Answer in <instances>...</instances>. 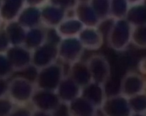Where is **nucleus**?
Returning a JSON list of instances; mask_svg holds the SVG:
<instances>
[{
	"label": "nucleus",
	"mask_w": 146,
	"mask_h": 116,
	"mask_svg": "<svg viewBox=\"0 0 146 116\" xmlns=\"http://www.w3.org/2000/svg\"><path fill=\"white\" fill-rule=\"evenodd\" d=\"M107 39L110 46L116 51H123L131 43L132 25L125 19H113Z\"/></svg>",
	"instance_id": "1"
},
{
	"label": "nucleus",
	"mask_w": 146,
	"mask_h": 116,
	"mask_svg": "<svg viewBox=\"0 0 146 116\" xmlns=\"http://www.w3.org/2000/svg\"><path fill=\"white\" fill-rule=\"evenodd\" d=\"M86 63L91 82L104 86L111 75L110 66L107 59L100 54H95L88 58Z\"/></svg>",
	"instance_id": "2"
},
{
	"label": "nucleus",
	"mask_w": 146,
	"mask_h": 116,
	"mask_svg": "<svg viewBox=\"0 0 146 116\" xmlns=\"http://www.w3.org/2000/svg\"><path fill=\"white\" fill-rule=\"evenodd\" d=\"M145 78L139 73L129 71L120 81L119 93L127 99L145 93Z\"/></svg>",
	"instance_id": "3"
},
{
	"label": "nucleus",
	"mask_w": 146,
	"mask_h": 116,
	"mask_svg": "<svg viewBox=\"0 0 146 116\" xmlns=\"http://www.w3.org/2000/svg\"><path fill=\"white\" fill-rule=\"evenodd\" d=\"M99 109L104 116H131L132 114L128 99L120 94L107 97Z\"/></svg>",
	"instance_id": "4"
},
{
	"label": "nucleus",
	"mask_w": 146,
	"mask_h": 116,
	"mask_svg": "<svg viewBox=\"0 0 146 116\" xmlns=\"http://www.w3.org/2000/svg\"><path fill=\"white\" fill-rule=\"evenodd\" d=\"M103 34L98 27L84 26L78 37L84 49L95 50L103 43Z\"/></svg>",
	"instance_id": "5"
},
{
	"label": "nucleus",
	"mask_w": 146,
	"mask_h": 116,
	"mask_svg": "<svg viewBox=\"0 0 146 116\" xmlns=\"http://www.w3.org/2000/svg\"><path fill=\"white\" fill-rule=\"evenodd\" d=\"M97 109H99L107 97L104 86L90 82L82 89L81 95Z\"/></svg>",
	"instance_id": "6"
},
{
	"label": "nucleus",
	"mask_w": 146,
	"mask_h": 116,
	"mask_svg": "<svg viewBox=\"0 0 146 116\" xmlns=\"http://www.w3.org/2000/svg\"><path fill=\"white\" fill-rule=\"evenodd\" d=\"M82 89L91 82L90 74L86 63L80 60L70 65L68 75Z\"/></svg>",
	"instance_id": "7"
},
{
	"label": "nucleus",
	"mask_w": 146,
	"mask_h": 116,
	"mask_svg": "<svg viewBox=\"0 0 146 116\" xmlns=\"http://www.w3.org/2000/svg\"><path fill=\"white\" fill-rule=\"evenodd\" d=\"M132 26L131 43L139 48H146V24Z\"/></svg>",
	"instance_id": "8"
},
{
	"label": "nucleus",
	"mask_w": 146,
	"mask_h": 116,
	"mask_svg": "<svg viewBox=\"0 0 146 116\" xmlns=\"http://www.w3.org/2000/svg\"><path fill=\"white\" fill-rule=\"evenodd\" d=\"M132 113L146 114V93L139 94L128 99Z\"/></svg>",
	"instance_id": "9"
},
{
	"label": "nucleus",
	"mask_w": 146,
	"mask_h": 116,
	"mask_svg": "<svg viewBox=\"0 0 146 116\" xmlns=\"http://www.w3.org/2000/svg\"><path fill=\"white\" fill-rule=\"evenodd\" d=\"M137 67L139 70V73L143 76V75H146V57L143 58L140 60L137 64Z\"/></svg>",
	"instance_id": "10"
},
{
	"label": "nucleus",
	"mask_w": 146,
	"mask_h": 116,
	"mask_svg": "<svg viewBox=\"0 0 146 116\" xmlns=\"http://www.w3.org/2000/svg\"><path fill=\"white\" fill-rule=\"evenodd\" d=\"M145 93H146V78L145 80Z\"/></svg>",
	"instance_id": "11"
}]
</instances>
